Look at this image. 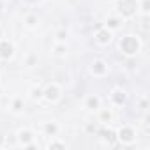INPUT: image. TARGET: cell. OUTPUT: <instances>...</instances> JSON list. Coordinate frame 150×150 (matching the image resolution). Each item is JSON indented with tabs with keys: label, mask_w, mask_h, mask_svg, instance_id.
Returning a JSON list of instances; mask_svg holds the SVG:
<instances>
[{
	"label": "cell",
	"mask_w": 150,
	"mask_h": 150,
	"mask_svg": "<svg viewBox=\"0 0 150 150\" xmlns=\"http://www.w3.org/2000/svg\"><path fill=\"white\" fill-rule=\"evenodd\" d=\"M120 48H122V51H124L125 55H134V53L139 50V42H138L136 37L127 35V37H124V39L120 41Z\"/></svg>",
	"instance_id": "1"
},
{
	"label": "cell",
	"mask_w": 150,
	"mask_h": 150,
	"mask_svg": "<svg viewBox=\"0 0 150 150\" xmlns=\"http://www.w3.org/2000/svg\"><path fill=\"white\" fill-rule=\"evenodd\" d=\"M136 9H138L136 0H122V2L118 4V11H120V14L125 16V18L132 16V14L136 13Z\"/></svg>",
	"instance_id": "2"
},
{
	"label": "cell",
	"mask_w": 150,
	"mask_h": 150,
	"mask_svg": "<svg viewBox=\"0 0 150 150\" xmlns=\"http://www.w3.org/2000/svg\"><path fill=\"white\" fill-rule=\"evenodd\" d=\"M0 57L2 58H11L13 57V44L4 41V42H0Z\"/></svg>",
	"instance_id": "3"
},
{
	"label": "cell",
	"mask_w": 150,
	"mask_h": 150,
	"mask_svg": "<svg viewBox=\"0 0 150 150\" xmlns=\"http://www.w3.org/2000/svg\"><path fill=\"white\" fill-rule=\"evenodd\" d=\"M118 138H120L122 141H127V143H129V141L134 139V131H132L131 127H124V129L118 132Z\"/></svg>",
	"instance_id": "4"
},
{
	"label": "cell",
	"mask_w": 150,
	"mask_h": 150,
	"mask_svg": "<svg viewBox=\"0 0 150 150\" xmlns=\"http://www.w3.org/2000/svg\"><path fill=\"white\" fill-rule=\"evenodd\" d=\"M96 37H97V41H99L101 44H108V42L111 41V34H110L108 30H103V28H99V30H97Z\"/></svg>",
	"instance_id": "5"
},
{
	"label": "cell",
	"mask_w": 150,
	"mask_h": 150,
	"mask_svg": "<svg viewBox=\"0 0 150 150\" xmlns=\"http://www.w3.org/2000/svg\"><path fill=\"white\" fill-rule=\"evenodd\" d=\"M44 96H46V99H48L50 103H51V101H57V99H58V88H57L55 85H51V87L46 88Z\"/></svg>",
	"instance_id": "6"
},
{
	"label": "cell",
	"mask_w": 150,
	"mask_h": 150,
	"mask_svg": "<svg viewBox=\"0 0 150 150\" xmlns=\"http://www.w3.org/2000/svg\"><path fill=\"white\" fill-rule=\"evenodd\" d=\"M106 64L103 62V60H97V62H94V65H92V71H94V74H104L106 72Z\"/></svg>",
	"instance_id": "7"
},
{
	"label": "cell",
	"mask_w": 150,
	"mask_h": 150,
	"mask_svg": "<svg viewBox=\"0 0 150 150\" xmlns=\"http://www.w3.org/2000/svg\"><path fill=\"white\" fill-rule=\"evenodd\" d=\"M125 101V96H124V92H120V90H115L113 92V103H117V104H122Z\"/></svg>",
	"instance_id": "8"
},
{
	"label": "cell",
	"mask_w": 150,
	"mask_h": 150,
	"mask_svg": "<svg viewBox=\"0 0 150 150\" xmlns=\"http://www.w3.org/2000/svg\"><path fill=\"white\" fill-rule=\"evenodd\" d=\"M101 134H103V138L108 139L110 143H115V132H113V131H110V129L106 131V129H104V131H101Z\"/></svg>",
	"instance_id": "9"
},
{
	"label": "cell",
	"mask_w": 150,
	"mask_h": 150,
	"mask_svg": "<svg viewBox=\"0 0 150 150\" xmlns=\"http://www.w3.org/2000/svg\"><path fill=\"white\" fill-rule=\"evenodd\" d=\"M30 139H32V132H28V131H21L20 132V141L21 143H30Z\"/></svg>",
	"instance_id": "10"
},
{
	"label": "cell",
	"mask_w": 150,
	"mask_h": 150,
	"mask_svg": "<svg viewBox=\"0 0 150 150\" xmlns=\"http://www.w3.org/2000/svg\"><path fill=\"white\" fill-rule=\"evenodd\" d=\"M87 106H88L90 110L99 108V99H97V97H88V99H87Z\"/></svg>",
	"instance_id": "11"
},
{
	"label": "cell",
	"mask_w": 150,
	"mask_h": 150,
	"mask_svg": "<svg viewBox=\"0 0 150 150\" xmlns=\"http://www.w3.org/2000/svg\"><path fill=\"white\" fill-rule=\"evenodd\" d=\"M44 131H46L48 134H55V132H57V125H55V124H46Z\"/></svg>",
	"instance_id": "12"
},
{
	"label": "cell",
	"mask_w": 150,
	"mask_h": 150,
	"mask_svg": "<svg viewBox=\"0 0 150 150\" xmlns=\"http://www.w3.org/2000/svg\"><path fill=\"white\" fill-rule=\"evenodd\" d=\"M108 27H111V28H117V27H118V20H115V18L108 20Z\"/></svg>",
	"instance_id": "13"
},
{
	"label": "cell",
	"mask_w": 150,
	"mask_h": 150,
	"mask_svg": "<svg viewBox=\"0 0 150 150\" xmlns=\"http://www.w3.org/2000/svg\"><path fill=\"white\" fill-rule=\"evenodd\" d=\"M21 106H23V103H21L20 99H16V101H14V104H13V108H14V111H20V110H21Z\"/></svg>",
	"instance_id": "14"
},
{
	"label": "cell",
	"mask_w": 150,
	"mask_h": 150,
	"mask_svg": "<svg viewBox=\"0 0 150 150\" xmlns=\"http://www.w3.org/2000/svg\"><path fill=\"white\" fill-rule=\"evenodd\" d=\"M101 118H103V120H110V118H111L110 111H103V113H101Z\"/></svg>",
	"instance_id": "15"
},
{
	"label": "cell",
	"mask_w": 150,
	"mask_h": 150,
	"mask_svg": "<svg viewBox=\"0 0 150 150\" xmlns=\"http://www.w3.org/2000/svg\"><path fill=\"white\" fill-rule=\"evenodd\" d=\"M35 21H37V20H35L34 16H28V18H27V23H28L30 27H32V25H35Z\"/></svg>",
	"instance_id": "16"
},
{
	"label": "cell",
	"mask_w": 150,
	"mask_h": 150,
	"mask_svg": "<svg viewBox=\"0 0 150 150\" xmlns=\"http://www.w3.org/2000/svg\"><path fill=\"white\" fill-rule=\"evenodd\" d=\"M50 148H64V145H62V143H51Z\"/></svg>",
	"instance_id": "17"
},
{
	"label": "cell",
	"mask_w": 150,
	"mask_h": 150,
	"mask_svg": "<svg viewBox=\"0 0 150 150\" xmlns=\"http://www.w3.org/2000/svg\"><path fill=\"white\" fill-rule=\"evenodd\" d=\"M32 96H34V97H41V96H42V92H41V90H39V88H35V90H34V94H32Z\"/></svg>",
	"instance_id": "18"
},
{
	"label": "cell",
	"mask_w": 150,
	"mask_h": 150,
	"mask_svg": "<svg viewBox=\"0 0 150 150\" xmlns=\"http://www.w3.org/2000/svg\"><path fill=\"white\" fill-rule=\"evenodd\" d=\"M148 7H150V4H148V0H145V4H143V11H145V13H148Z\"/></svg>",
	"instance_id": "19"
},
{
	"label": "cell",
	"mask_w": 150,
	"mask_h": 150,
	"mask_svg": "<svg viewBox=\"0 0 150 150\" xmlns=\"http://www.w3.org/2000/svg\"><path fill=\"white\" fill-rule=\"evenodd\" d=\"M65 37H67V34H65V32H58V39H60V41H64Z\"/></svg>",
	"instance_id": "20"
},
{
	"label": "cell",
	"mask_w": 150,
	"mask_h": 150,
	"mask_svg": "<svg viewBox=\"0 0 150 150\" xmlns=\"http://www.w3.org/2000/svg\"><path fill=\"white\" fill-rule=\"evenodd\" d=\"M4 143V136H2V132H0V145Z\"/></svg>",
	"instance_id": "21"
},
{
	"label": "cell",
	"mask_w": 150,
	"mask_h": 150,
	"mask_svg": "<svg viewBox=\"0 0 150 150\" xmlns=\"http://www.w3.org/2000/svg\"><path fill=\"white\" fill-rule=\"evenodd\" d=\"M0 34H2V30H0Z\"/></svg>",
	"instance_id": "22"
}]
</instances>
